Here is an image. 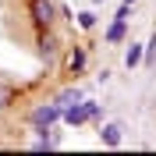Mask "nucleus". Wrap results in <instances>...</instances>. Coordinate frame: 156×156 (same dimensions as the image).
<instances>
[{
	"mask_svg": "<svg viewBox=\"0 0 156 156\" xmlns=\"http://www.w3.org/2000/svg\"><path fill=\"white\" fill-rule=\"evenodd\" d=\"M96 114H99V107L92 99H78V103L64 107V121H68V124H85V121H92Z\"/></svg>",
	"mask_w": 156,
	"mask_h": 156,
	"instance_id": "f257e3e1",
	"label": "nucleus"
},
{
	"mask_svg": "<svg viewBox=\"0 0 156 156\" xmlns=\"http://www.w3.org/2000/svg\"><path fill=\"white\" fill-rule=\"evenodd\" d=\"M60 117H64V107H60V103H46V107L32 110V124L36 128H50V124H57Z\"/></svg>",
	"mask_w": 156,
	"mask_h": 156,
	"instance_id": "f03ea898",
	"label": "nucleus"
},
{
	"mask_svg": "<svg viewBox=\"0 0 156 156\" xmlns=\"http://www.w3.org/2000/svg\"><path fill=\"white\" fill-rule=\"evenodd\" d=\"M29 14H32V21H36L39 29H43V25H50V21L57 18V7H53V0H29Z\"/></svg>",
	"mask_w": 156,
	"mask_h": 156,
	"instance_id": "7ed1b4c3",
	"label": "nucleus"
},
{
	"mask_svg": "<svg viewBox=\"0 0 156 156\" xmlns=\"http://www.w3.org/2000/svg\"><path fill=\"white\" fill-rule=\"evenodd\" d=\"M99 138H103L107 149H117L121 142H124V121H107L103 131H99Z\"/></svg>",
	"mask_w": 156,
	"mask_h": 156,
	"instance_id": "20e7f679",
	"label": "nucleus"
},
{
	"mask_svg": "<svg viewBox=\"0 0 156 156\" xmlns=\"http://www.w3.org/2000/svg\"><path fill=\"white\" fill-rule=\"evenodd\" d=\"M124 29H128V14H117L110 21V29H107V43H121L124 39Z\"/></svg>",
	"mask_w": 156,
	"mask_h": 156,
	"instance_id": "39448f33",
	"label": "nucleus"
},
{
	"mask_svg": "<svg viewBox=\"0 0 156 156\" xmlns=\"http://www.w3.org/2000/svg\"><path fill=\"white\" fill-rule=\"evenodd\" d=\"M142 57H146V50L138 46V43H131V46H128V53H124V64H128V68H138V64H142Z\"/></svg>",
	"mask_w": 156,
	"mask_h": 156,
	"instance_id": "423d86ee",
	"label": "nucleus"
},
{
	"mask_svg": "<svg viewBox=\"0 0 156 156\" xmlns=\"http://www.w3.org/2000/svg\"><path fill=\"white\" fill-rule=\"evenodd\" d=\"M68 68H71V71H82V68H85V50H71Z\"/></svg>",
	"mask_w": 156,
	"mask_h": 156,
	"instance_id": "0eeeda50",
	"label": "nucleus"
},
{
	"mask_svg": "<svg viewBox=\"0 0 156 156\" xmlns=\"http://www.w3.org/2000/svg\"><path fill=\"white\" fill-rule=\"evenodd\" d=\"M78 99H82V92H78V89H68V92L57 96V103H60V107H71V103H78Z\"/></svg>",
	"mask_w": 156,
	"mask_h": 156,
	"instance_id": "6e6552de",
	"label": "nucleus"
},
{
	"mask_svg": "<svg viewBox=\"0 0 156 156\" xmlns=\"http://www.w3.org/2000/svg\"><path fill=\"white\" fill-rule=\"evenodd\" d=\"M39 50H46V53H53V50H57V39L50 36V32H46V36H39Z\"/></svg>",
	"mask_w": 156,
	"mask_h": 156,
	"instance_id": "1a4fd4ad",
	"label": "nucleus"
},
{
	"mask_svg": "<svg viewBox=\"0 0 156 156\" xmlns=\"http://www.w3.org/2000/svg\"><path fill=\"white\" fill-rule=\"evenodd\" d=\"M78 25H82V29H92V25H96V14H92V11H82V14H78Z\"/></svg>",
	"mask_w": 156,
	"mask_h": 156,
	"instance_id": "9d476101",
	"label": "nucleus"
},
{
	"mask_svg": "<svg viewBox=\"0 0 156 156\" xmlns=\"http://www.w3.org/2000/svg\"><path fill=\"white\" fill-rule=\"evenodd\" d=\"M7 96H11L7 89H0V107H7Z\"/></svg>",
	"mask_w": 156,
	"mask_h": 156,
	"instance_id": "9b49d317",
	"label": "nucleus"
},
{
	"mask_svg": "<svg viewBox=\"0 0 156 156\" xmlns=\"http://www.w3.org/2000/svg\"><path fill=\"white\" fill-rule=\"evenodd\" d=\"M89 4H107V0H89Z\"/></svg>",
	"mask_w": 156,
	"mask_h": 156,
	"instance_id": "f8f14e48",
	"label": "nucleus"
},
{
	"mask_svg": "<svg viewBox=\"0 0 156 156\" xmlns=\"http://www.w3.org/2000/svg\"><path fill=\"white\" fill-rule=\"evenodd\" d=\"M124 4H135V0H124Z\"/></svg>",
	"mask_w": 156,
	"mask_h": 156,
	"instance_id": "ddd939ff",
	"label": "nucleus"
}]
</instances>
